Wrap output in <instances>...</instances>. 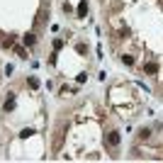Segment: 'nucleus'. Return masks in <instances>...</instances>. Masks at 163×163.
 <instances>
[{"label":"nucleus","mask_w":163,"mask_h":163,"mask_svg":"<svg viewBox=\"0 0 163 163\" xmlns=\"http://www.w3.org/2000/svg\"><path fill=\"white\" fill-rule=\"evenodd\" d=\"M107 141H110V146H117L119 144V132H110V134H107Z\"/></svg>","instance_id":"1"},{"label":"nucleus","mask_w":163,"mask_h":163,"mask_svg":"<svg viewBox=\"0 0 163 163\" xmlns=\"http://www.w3.org/2000/svg\"><path fill=\"white\" fill-rule=\"evenodd\" d=\"M10 110H15V95L10 93L8 100H5V112H10Z\"/></svg>","instance_id":"2"},{"label":"nucleus","mask_w":163,"mask_h":163,"mask_svg":"<svg viewBox=\"0 0 163 163\" xmlns=\"http://www.w3.org/2000/svg\"><path fill=\"white\" fill-rule=\"evenodd\" d=\"M76 12H78V17H85V15H88V3L83 0L81 5H78V10H76Z\"/></svg>","instance_id":"3"},{"label":"nucleus","mask_w":163,"mask_h":163,"mask_svg":"<svg viewBox=\"0 0 163 163\" xmlns=\"http://www.w3.org/2000/svg\"><path fill=\"white\" fill-rule=\"evenodd\" d=\"M22 42H25L27 46H34V42H37V39H34V34H25V39H22Z\"/></svg>","instance_id":"4"},{"label":"nucleus","mask_w":163,"mask_h":163,"mask_svg":"<svg viewBox=\"0 0 163 163\" xmlns=\"http://www.w3.org/2000/svg\"><path fill=\"white\" fill-rule=\"evenodd\" d=\"M156 71H158V66H156V64H149V66H146V73H156Z\"/></svg>","instance_id":"5"},{"label":"nucleus","mask_w":163,"mask_h":163,"mask_svg":"<svg viewBox=\"0 0 163 163\" xmlns=\"http://www.w3.org/2000/svg\"><path fill=\"white\" fill-rule=\"evenodd\" d=\"M122 61H124L127 66H132V64H134V59H132V56H122Z\"/></svg>","instance_id":"6"}]
</instances>
